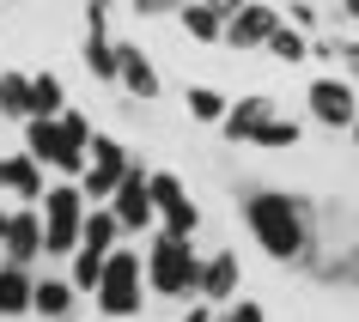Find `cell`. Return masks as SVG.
<instances>
[{
	"instance_id": "obj_1",
	"label": "cell",
	"mask_w": 359,
	"mask_h": 322,
	"mask_svg": "<svg viewBox=\"0 0 359 322\" xmlns=\"http://www.w3.org/2000/svg\"><path fill=\"white\" fill-rule=\"evenodd\" d=\"M238 213H244L250 237L274 267H311V255L323 249L317 237V201L304 189H250L238 195Z\"/></svg>"
},
{
	"instance_id": "obj_2",
	"label": "cell",
	"mask_w": 359,
	"mask_h": 322,
	"mask_svg": "<svg viewBox=\"0 0 359 322\" xmlns=\"http://www.w3.org/2000/svg\"><path fill=\"white\" fill-rule=\"evenodd\" d=\"M140 267H147V292L152 298L189 304L195 280H201V249H195V237H177V231H147Z\"/></svg>"
},
{
	"instance_id": "obj_3",
	"label": "cell",
	"mask_w": 359,
	"mask_h": 322,
	"mask_svg": "<svg viewBox=\"0 0 359 322\" xmlns=\"http://www.w3.org/2000/svg\"><path fill=\"white\" fill-rule=\"evenodd\" d=\"M43 262H67L79 249V225H86V195H79L74 176H49V189H43Z\"/></svg>"
},
{
	"instance_id": "obj_4",
	"label": "cell",
	"mask_w": 359,
	"mask_h": 322,
	"mask_svg": "<svg viewBox=\"0 0 359 322\" xmlns=\"http://www.w3.org/2000/svg\"><path fill=\"white\" fill-rule=\"evenodd\" d=\"M97 316H110V322H128L147 310V267H140V249L128 244H116L110 249V262H104V274H97Z\"/></svg>"
},
{
	"instance_id": "obj_5",
	"label": "cell",
	"mask_w": 359,
	"mask_h": 322,
	"mask_svg": "<svg viewBox=\"0 0 359 322\" xmlns=\"http://www.w3.org/2000/svg\"><path fill=\"white\" fill-rule=\"evenodd\" d=\"M147 195H152V213H158V231H177V237L201 231V201L189 195V183L177 171H147Z\"/></svg>"
},
{
	"instance_id": "obj_6",
	"label": "cell",
	"mask_w": 359,
	"mask_h": 322,
	"mask_svg": "<svg viewBox=\"0 0 359 322\" xmlns=\"http://www.w3.org/2000/svg\"><path fill=\"white\" fill-rule=\"evenodd\" d=\"M304 110H311V122L329 134H347L359 115V85L347 74H317L311 85H304Z\"/></svg>"
},
{
	"instance_id": "obj_7",
	"label": "cell",
	"mask_w": 359,
	"mask_h": 322,
	"mask_svg": "<svg viewBox=\"0 0 359 322\" xmlns=\"http://www.w3.org/2000/svg\"><path fill=\"white\" fill-rule=\"evenodd\" d=\"M128 140H116V134H104L97 128L92 134V152H86V171H79V195H86V201H110L116 195V183H122V176H128Z\"/></svg>"
},
{
	"instance_id": "obj_8",
	"label": "cell",
	"mask_w": 359,
	"mask_h": 322,
	"mask_svg": "<svg viewBox=\"0 0 359 322\" xmlns=\"http://www.w3.org/2000/svg\"><path fill=\"white\" fill-rule=\"evenodd\" d=\"M147 158H128V176L116 183V195L104 201V207L116 213V225H122V237H147V231H158V213H152V195H147Z\"/></svg>"
},
{
	"instance_id": "obj_9",
	"label": "cell",
	"mask_w": 359,
	"mask_h": 322,
	"mask_svg": "<svg viewBox=\"0 0 359 322\" xmlns=\"http://www.w3.org/2000/svg\"><path fill=\"white\" fill-rule=\"evenodd\" d=\"M195 298H208L213 310H226L231 298H244V262H238V249H208V255H201Z\"/></svg>"
},
{
	"instance_id": "obj_10",
	"label": "cell",
	"mask_w": 359,
	"mask_h": 322,
	"mask_svg": "<svg viewBox=\"0 0 359 322\" xmlns=\"http://www.w3.org/2000/svg\"><path fill=\"white\" fill-rule=\"evenodd\" d=\"M43 189H49V171H43L31 152H0V201H13V207H37Z\"/></svg>"
},
{
	"instance_id": "obj_11",
	"label": "cell",
	"mask_w": 359,
	"mask_h": 322,
	"mask_svg": "<svg viewBox=\"0 0 359 322\" xmlns=\"http://www.w3.org/2000/svg\"><path fill=\"white\" fill-rule=\"evenodd\" d=\"M274 31H280V6L274 0H244L226 19V49H268Z\"/></svg>"
},
{
	"instance_id": "obj_12",
	"label": "cell",
	"mask_w": 359,
	"mask_h": 322,
	"mask_svg": "<svg viewBox=\"0 0 359 322\" xmlns=\"http://www.w3.org/2000/svg\"><path fill=\"white\" fill-rule=\"evenodd\" d=\"M0 255L19 262V267H37L43 262V207H13L6 237H0Z\"/></svg>"
},
{
	"instance_id": "obj_13",
	"label": "cell",
	"mask_w": 359,
	"mask_h": 322,
	"mask_svg": "<svg viewBox=\"0 0 359 322\" xmlns=\"http://www.w3.org/2000/svg\"><path fill=\"white\" fill-rule=\"evenodd\" d=\"M79 292L67 274H37V286H31V316L37 322H74V310H79Z\"/></svg>"
},
{
	"instance_id": "obj_14",
	"label": "cell",
	"mask_w": 359,
	"mask_h": 322,
	"mask_svg": "<svg viewBox=\"0 0 359 322\" xmlns=\"http://www.w3.org/2000/svg\"><path fill=\"white\" fill-rule=\"evenodd\" d=\"M116 85L128 97H158V67H152L147 49H134V43H116Z\"/></svg>"
},
{
	"instance_id": "obj_15",
	"label": "cell",
	"mask_w": 359,
	"mask_h": 322,
	"mask_svg": "<svg viewBox=\"0 0 359 322\" xmlns=\"http://www.w3.org/2000/svg\"><path fill=\"white\" fill-rule=\"evenodd\" d=\"M268 115H274V92H250V97H231V110H226V122H219V134H226L231 146H244L250 134L262 128Z\"/></svg>"
},
{
	"instance_id": "obj_16",
	"label": "cell",
	"mask_w": 359,
	"mask_h": 322,
	"mask_svg": "<svg viewBox=\"0 0 359 322\" xmlns=\"http://www.w3.org/2000/svg\"><path fill=\"white\" fill-rule=\"evenodd\" d=\"M31 286H37V267L0 262V322H19V316H31Z\"/></svg>"
},
{
	"instance_id": "obj_17",
	"label": "cell",
	"mask_w": 359,
	"mask_h": 322,
	"mask_svg": "<svg viewBox=\"0 0 359 322\" xmlns=\"http://www.w3.org/2000/svg\"><path fill=\"white\" fill-rule=\"evenodd\" d=\"M304 274H311V280H317V286H341V292L353 286V292H359V244H341L335 255H323V249H317Z\"/></svg>"
},
{
	"instance_id": "obj_18",
	"label": "cell",
	"mask_w": 359,
	"mask_h": 322,
	"mask_svg": "<svg viewBox=\"0 0 359 322\" xmlns=\"http://www.w3.org/2000/svg\"><path fill=\"white\" fill-rule=\"evenodd\" d=\"M0 122H31V74L0 67Z\"/></svg>"
},
{
	"instance_id": "obj_19",
	"label": "cell",
	"mask_w": 359,
	"mask_h": 322,
	"mask_svg": "<svg viewBox=\"0 0 359 322\" xmlns=\"http://www.w3.org/2000/svg\"><path fill=\"white\" fill-rule=\"evenodd\" d=\"M177 24H183V31H189L195 43H226V19H219V13H213L208 0H183V6H177Z\"/></svg>"
},
{
	"instance_id": "obj_20",
	"label": "cell",
	"mask_w": 359,
	"mask_h": 322,
	"mask_svg": "<svg viewBox=\"0 0 359 322\" xmlns=\"http://www.w3.org/2000/svg\"><path fill=\"white\" fill-rule=\"evenodd\" d=\"M244 146H262V152H286V146H304V122H299V115H280V110H274V115L262 122V128H256V134L244 140Z\"/></svg>"
},
{
	"instance_id": "obj_21",
	"label": "cell",
	"mask_w": 359,
	"mask_h": 322,
	"mask_svg": "<svg viewBox=\"0 0 359 322\" xmlns=\"http://www.w3.org/2000/svg\"><path fill=\"white\" fill-rule=\"evenodd\" d=\"M79 61H86V74H92L97 85H116V37H110V31H86Z\"/></svg>"
},
{
	"instance_id": "obj_22",
	"label": "cell",
	"mask_w": 359,
	"mask_h": 322,
	"mask_svg": "<svg viewBox=\"0 0 359 322\" xmlns=\"http://www.w3.org/2000/svg\"><path fill=\"white\" fill-rule=\"evenodd\" d=\"M183 110H189V122H201V128H219L231 110V97L219 92V85H189L183 92Z\"/></svg>"
},
{
	"instance_id": "obj_23",
	"label": "cell",
	"mask_w": 359,
	"mask_h": 322,
	"mask_svg": "<svg viewBox=\"0 0 359 322\" xmlns=\"http://www.w3.org/2000/svg\"><path fill=\"white\" fill-rule=\"evenodd\" d=\"M104 262H110V249H97V244H79L74 255H67V280H74L79 292L92 298V292H97V274H104Z\"/></svg>"
},
{
	"instance_id": "obj_24",
	"label": "cell",
	"mask_w": 359,
	"mask_h": 322,
	"mask_svg": "<svg viewBox=\"0 0 359 322\" xmlns=\"http://www.w3.org/2000/svg\"><path fill=\"white\" fill-rule=\"evenodd\" d=\"M67 110V85H61L55 67H43V74H31V115H61Z\"/></svg>"
},
{
	"instance_id": "obj_25",
	"label": "cell",
	"mask_w": 359,
	"mask_h": 322,
	"mask_svg": "<svg viewBox=\"0 0 359 322\" xmlns=\"http://www.w3.org/2000/svg\"><path fill=\"white\" fill-rule=\"evenodd\" d=\"M79 244H97V249H116L122 244V225H116V213L97 201V207H86V225H79Z\"/></svg>"
},
{
	"instance_id": "obj_26",
	"label": "cell",
	"mask_w": 359,
	"mask_h": 322,
	"mask_svg": "<svg viewBox=\"0 0 359 322\" xmlns=\"http://www.w3.org/2000/svg\"><path fill=\"white\" fill-rule=\"evenodd\" d=\"M268 55L286 61V67H299V61H311V37H304V31H292V24L280 19V31L268 37Z\"/></svg>"
},
{
	"instance_id": "obj_27",
	"label": "cell",
	"mask_w": 359,
	"mask_h": 322,
	"mask_svg": "<svg viewBox=\"0 0 359 322\" xmlns=\"http://www.w3.org/2000/svg\"><path fill=\"white\" fill-rule=\"evenodd\" d=\"M55 122H61V134H67V146H79V152H92V134H97V128H92V115H79L74 104H67V110H61Z\"/></svg>"
},
{
	"instance_id": "obj_28",
	"label": "cell",
	"mask_w": 359,
	"mask_h": 322,
	"mask_svg": "<svg viewBox=\"0 0 359 322\" xmlns=\"http://www.w3.org/2000/svg\"><path fill=\"white\" fill-rule=\"evenodd\" d=\"M292 31H304V37H317L323 31V13H317V0H286V13H280Z\"/></svg>"
},
{
	"instance_id": "obj_29",
	"label": "cell",
	"mask_w": 359,
	"mask_h": 322,
	"mask_svg": "<svg viewBox=\"0 0 359 322\" xmlns=\"http://www.w3.org/2000/svg\"><path fill=\"white\" fill-rule=\"evenodd\" d=\"M219 322H268V310L256 298H231L226 310H219Z\"/></svg>"
},
{
	"instance_id": "obj_30",
	"label": "cell",
	"mask_w": 359,
	"mask_h": 322,
	"mask_svg": "<svg viewBox=\"0 0 359 322\" xmlns=\"http://www.w3.org/2000/svg\"><path fill=\"white\" fill-rule=\"evenodd\" d=\"M335 74H347L359 85V37H341V55H335Z\"/></svg>"
},
{
	"instance_id": "obj_31",
	"label": "cell",
	"mask_w": 359,
	"mask_h": 322,
	"mask_svg": "<svg viewBox=\"0 0 359 322\" xmlns=\"http://www.w3.org/2000/svg\"><path fill=\"white\" fill-rule=\"evenodd\" d=\"M134 13H140V19H177V6H183V0H128Z\"/></svg>"
},
{
	"instance_id": "obj_32",
	"label": "cell",
	"mask_w": 359,
	"mask_h": 322,
	"mask_svg": "<svg viewBox=\"0 0 359 322\" xmlns=\"http://www.w3.org/2000/svg\"><path fill=\"white\" fill-rule=\"evenodd\" d=\"M86 31H110V0H86Z\"/></svg>"
},
{
	"instance_id": "obj_33",
	"label": "cell",
	"mask_w": 359,
	"mask_h": 322,
	"mask_svg": "<svg viewBox=\"0 0 359 322\" xmlns=\"http://www.w3.org/2000/svg\"><path fill=\"white\" fill-rule=\"evenodd\" d=\"M183 322H219V310H213V304H208V298H195V304H189V310H183Z\"/></svg>"
},
{
	"instance_id": "obj_34",
	"label": "cell",
	"mask_w": 359,
	"mask_h": 322,
	"mask_svg": "<svg viewBox=\"0 0 359 322\" xmlns=\"http://www.w3.org/2000/svg\"><path fill=\"white\" fill-rule=\"evenodd\" d=\"M335 19H347V24H359V0H341V6H335Z\"/></svg>"
},
{
	"instance_id": "obj_35",
	"label": "cell",
	"mask_w": 359,
	"mask_h": 322,
	"mask_svg": "<svg viewBox=\"0 0 359 322\" xmlns=\"http://www.w3.org/2000/svg\"><path fill=\"white\" fill-rule=\"evenodd\" d=\"M213 13H219V19H231V13H238V6H244V0H208Z\"/></svg>"
},
{
	"instance_id": "obj_36",
	"label": "cell",
	"mask_w": 359,
	"mask_h": 322,
	"mask_svg": "<svg viewBox=\"0 0 359 322\" xmlns=\"http://www.w3.org/2000/svg\"><path fill=\"white\" fill-rule=\"evenodd\" d=\"M6 219H13V201H0V237H6Z\"/></svg>"
},
{
	"instance_id": "obj_37",
	"label": "cell",
	"mask_w": 359,
	"mask_h": 322,
	"mask_svg": "<svg viewBox=\"0 0 359 322\" xmlns=\"http://www.w3.org/2000/svg\"><path fill=\"white\" fill-rule=\"evenodd\" d=\"M347 140H353V146H359V115H353V128H347Z\"/></svg>"
},
{
	"instance_id": "obj_38",
	"label": "cell",
	"mask_w": 359,
	"mask_h": 322,
	"mask_svg": "<svg viewBox=\"0 0 359 322\" xmlns=\"http://www.w3.org/2000/svg\"><path fill=\"white\" fill-rule=\"evenodd\" d=\"M0 262H6V255H0Z\"/></svg>"
}]
</instances>
